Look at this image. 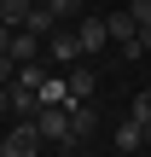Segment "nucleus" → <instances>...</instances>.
<instances>
[{
    "instance_id": "nucleus-1",
    "label": "nucleus",
    "mask_w": 151,
    "mask_h": 157,
    "mask_svg": "<svg viewBox=\"0 0 151 157\" xmlns=\"http://www.w3.org/2000/svg\"><path fill=\"white\" fill-rule=\"evenodd\" d=\"M105 29H111V41H116V52H122V58H145V52H140V23H134V12H128V6H116V12L105 17Z\"/></svg>"
},
{
    "instance_id": "nucleus-2",
    "label": "nucleus",
    "mask_w": 151,
    "mask_h": 157,
    "mask_svg": "<svg viewBox=\"0 0 151 157\" xmlns=\"http://www.w3.org/2000/svg\"><path fill=\"white\" fill-rule=\"evenodd\" d=\"M41 146H47V140H41V122H35V117H17V128L0 140V157H35Z\"/></svg>"
},
{
    "instance_id": "nucleus-3",
    "label": "nucleus",
    "mask_w": 151,
    "mask_h": 157,
    "mask_svg": "<svg viewBox=\"0 0 151 157\" xmlns=\"http://www.w3.org/2000/svg\"><path fill=\"white\" fill-rule=\"evenodd\" d=\"M35 122H41V140H52V146L76 151V134H70V111H64V105H41V111H35Z\"/></svg>"
},
{
    "instance_id": "nucleus-4",
    "label": "nucleus",
    "mask_w": 151,
    "mask_h": 157,
    "mask_svg": "<svg viewBox=\"0 0 151 157\" xmlns=\"http://www.w3.org/2000/svg\"><path fill=\"white\" fill-rule=\"evenodd\" d=\"M41 52H47V64H76V58H81V41H76V23H58V29L47 35V47H41Z\"/></svg>"
},
{
    "instance_id": "nucleus-5",
    "label": "nucleus",
    "mask_w": 151,
    "mask_h": 157,
    "mask_svg": "<svg viewBox=\"0 0 151 157\" xmlns=\"http://www.w3.org/2000/svg\"><path fill=\"white\" fill-rule=\"evenodd\" d=\"M76 41H81V58H93V52H105V47H111V29H105V17H93V12H81V17H76Z\"/></svg>"
},
{
    "instance_id": "nucleus-6",
    "label": "nucleus",
    "mask_w": 151,
    "mask_h": 157,
    "mask_svg": "<svg viewBox=\"0 0 151 157\" xmlns=\"http://www.w3.org/2000/svg\"><path fill=\"white\" fill-rule=\"evenodd\" d=\"M64 111H70V134H76V146L99 128V111H93V99H64Z\"/></svg>"
},
{
    "instance_id": "nucleus-7",
    "label": "nucleus",
    "mask_w": 151,
    "mask_h": 157,
    "mask_svg": "<svg viewBox=\"0 0 151 157\" xmlns=\"http://www.w3.org/2000/svg\"><path fill=\"white\" fill-rule=\"evenodd\" d=\"M64 82H70V99H93L99 93V70L93 64H64Z\"/></svg>"
},
{
    "instance_id": "nucleus-8",
    "label": "nucleus",
    "mask_w": 151,
    "mask_h": 157,
    "mask_svg": "<svg viewBox=\"0 0 151 157\" xmlns=\"http://www.w3.org/2000/svg\"><path fill=\"white\" fill-rule=\"evenodd\" d=\"M41 47H47V41H41L35 29H12V47H6V52L23 64V58H41Z\"/></svg>"
},
{
    "instance_id": "nucleus-9",
    "label": "nucleus",
    "mask_w": 151,
    "mask_h": 157,
    "mask_svg": "<svg viewBox=\"0 0 151 157\" xmlns=\"http://www.w3.org/2000/svg\"><path fill=\"white\" fill-rule=\"evenodd\" d=\"M23 29H35V35L47 41V35L58 29V17H52V6H29V17H23Z\"/></svg>"
},
{
    "instance_id": "nucleus-10",
    "label": "nucleus",
    "mask_w": 151,
    "mask_h": 157,
    "mask_svg": "<svg viewBox=\"0 0 151 157\" xmlns=\"http://www.w3.org/2000/svg\"><path fill=\"white\" fill-rule=\"evenodd\" d=\"M116 151H145V128H140L134 117H128V122L116 128Z\"/></svg>"
},
{
    "instance_id": "nucleus-11",
    "label": "nucleus",
    "mask_w": 151,
    "mask_h": 157,
    "mask_svg": "<svg viewBox=\"0 0 151 157\" xmlns=\"http://www.w3.org/2000/svg\"><path fill=\"white\" fill-rule=\"evenodd\" d=\"M29 6H35V0H0V23H12V29H23V17H29Z\"/></svg>"
},
{
    "instance_id": "nucleus-12",
    "label": "nucleus",
    "mask_w": 151,
    "mask_h": 157,
    "mask_svg": "<svg viewBox=\"0 0 151 157\" xmlns=\"http://www.w3.org/2000/svg\"><path fill=\"white\" fill-rule=\"evenodd\" d=\"M47 6H52L58 23H76V17H81V0H47Z\"/></svg>"
},
{
    "instance_id": "nucleus-13",
    "label": "nucleus",
    "mask_w": 151,
    "mask_h": 157,
    "mask_svg": "<svg viewBox=\"0 0 151 157\" xmlns=\"http://www.w3.org/2000/svg\"><path fill=\"white\" fill-rule=\"evenodd\" d=\"M128 117H134L140 128H145V122H151V87H145V93H134V111H128Z\"/></svg>"
},
{
    "instance_id": "nucleus-14",
    "label": "nucleus",
    "mask_w": 151,
    "mask_h": 157,
    "mask_svg": "<svg viewBox=\"0 0 151 157\" xmlns=\"http://www.w3.org/2000/svg\"><path fill=\"white\" fill-rule=\"evenodd\" d=\"M128 12H134V23H151V0H128Z\"/></svg>"
},
{
    "instance_id": "nucleus-15",
    "label": "nucleus",
    "mask_w": 151,
    "mask_h": 157,
    "mask_svg": "<svg viewBox=\"0 0 151 157\" xmlns=\"http://www.w3.org/2000/svg\"><path fill=\"white\" fill-rule=\"evenodd\" d=\"M12 70H17V58H12V52H0V87L12 82Z\"/></svg>"
},
{
    "instance_id": "nucleus-16",
    "label": "nucleus",
    "mask_w": 151,
    "mask_h": 157,
    "mask_svg": "<svg viewBox=\"0 0 151 157\" xmlns=\"http://www.w3.org/2000/svg\"><path fill=\"white\" fill-rule=\"evenodd\" d=\"M6 47H12V23H0V52H6Z\"/></svg>"
},
{
    "instance_id": "nucleus-17",
    "label": "nucleus",
    "mask_w": 151,
    "mask_h": 157,
    "mask_svg": "<svg viewBox=\"0 0 151 157\" xmlns=\"http://www.w3.org/2000/svg\"><path fill=\"white\" fill-rule=\"evenodd\" d=\"M0 117H12V105H6V87H0Z\"/></svg>"
},
{
    "instance_id": "nucleus-18",
    "label": "nucleus",
    "mask_w": 151,
    "mask_h": 157,
    "mask_svg": "<svg viewBox=\"0 0 151 157\" xmlns=\"http://www.w3.org/2000/svg\"><path fill=\"white\" fill-rule=\"evenodd\" d=\"M145 151H151V122H145Z\"/></svg>"
},
{
    "instance_id": "nucleus-19",
    "label": "nucleus",
    "mask_w": 151,
    "mask_h": 157,
    "mask_svg": "<svg viewBox=\"0 0 151 157\" xmlns=\"http://www.w3.org/2000/svg\"><path fill=\"white\" fill-rule=\"evenodd\" d=\"M35 6H47V0H35Z\"/></svg>"
}]
</instances>
